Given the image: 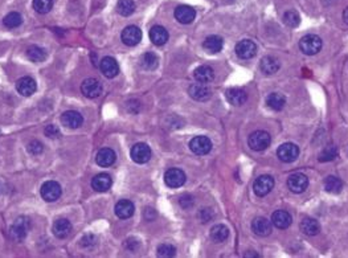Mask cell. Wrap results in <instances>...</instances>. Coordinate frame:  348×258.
I'll list each match as a JSON object with an SVG mask.
<instances>
[{
  "instance_id": "6da1fadb",
  "label": "cell",
  "mask_w": 348,
  "mask_h": 258,
  "mask_svg": "<svg viewBox=\"0 0 348 258\" xmlns=\"http://www.w3.org/2000/svg\"><path fill=\"white\" fill-rule=\"evenodd\" d=\"M31 228V221L28 217L25 216H20L15 220L11 228H9V236L12 240L17 242H21L27 236H28V230Z\"/></svg>"
},
{
  "instance_id": "7a4b0ae2",
  "label": "cell",
  "mask_w": 348,
  "mask_h": 258,
  "mask_svg": "<svg viewBox=\"0 0 348 258\" xmlns=\"http://www.w3.org/2000/svg\"><path fill=\"white\" fill-rule=\"evenodd\" d=\"M270 135L263 130H257L254 133H251L249 139H248V145L253 151H263L270 146Z\"/></svg>"
},
{
  "instance_id": "3957f363",
  "label": "cell",
  "mask_w": 348,
  "mask_h": 258,
  "mask_svg": "<svg viewBox=\"0 0 348 258\" xmlns=\"http://www.w3.org/2000/svg\"><path fill=\"white\" fill-rule=\"evenodd\" d=\"M299 48L304 54L314 56L322 49V39L316 35H307L300 39Z\"/></svg>"
},
{
  "instance_id": "277c9868",
  "label": "cell",
  "mask_w": 348,
  "mask_h": 258,
  "mask_svg": "<svg viewBox=\"0 0 348 258\" xmlns=\"http://www.w3.org/2000/svg\"><path fill=\"white\" fill-rule=\"evenodd\" d=\"M41 198L44 199L45 202L48 203H54L60 199L61 194H62V190H61V186L57 182H53V180H49V182H45L43 186H41Z\"/></svg>"
},
{
  "instance_id": "5b68a950",
  "label": "cell",
  "mask_w": 348,
  "mask_h": 258,
  "mask_svg": "<svg viewBox=\"0 0 348 258\" xmlns=\"http://www.w3.org/2000/svg\"><path fill=\"white\" fill-rule=\"evenodd\" d=\"M273 188H274V179L271 178L270 175H261L255 179L254 184H253L254 194L259 198H263L267 194H270Z\"/></svg>"
},
{
  "instance_id": "8992f818",
  "label": "cell",
  "mask_w": 348,
  "mask_h": 258,
  "mask_svg": "<svg viewBox=\"0 0 348 258\" xmlns=\"http://www.w3.org/2000/svg\"><path fill=\"white\" fill-rule=\"evenodd\" d=\"M277 156L284 163H293L299 156V149L294 143H284L277 150Z\"/></svg>"
},
{
  "instance_id": "52a82bcc",
  "label": "cell",
  "mask_w": 348,
  "mask_h": 258,
  "mask_svg": "<svg viewBox=\"0 0 348 258\" xmlns=\"http://www.w3.org/2000/svg\"><path fill=\"white\" fill-rule=\"evenodd\" d=\"M308 187V178L304 174L296 172L292 174L288 178V188L292 191L293 194H302L307 190Z\"/></svg>"
},
{
  "instance_id": "ba28073f",
  "label": "cell",
  "mask_w": 348,
  "mask_h": 258,
  "mask_svg": "<svg viewBox=\"0 0 348 258\" xmlns=\"http://www.w3.org/2000/svg\"><path fill=\"white\" fill-rule=\"evenodd\" d=\"M122 41L127 47H135L142 40V31L135 27V25H129L122 31Z\"/></svg>"
},
{
  "instance_id": "9c48e42d",
  "label": "cell",
  "mask_w": 348,
  "mask_h": 258,
  "mask_svg": "<svg viewBox=\"0 0 348 258\" xmlns=\"http://www.w3.org/2000/svg\"><path fill=\"white\" fill-rule=\"evenodd\" d=\"M131 159L138 164H145L151 159V149L146 143H137L131 149Z\"/></svg>"
},
{
  "instance_id": "30bf717a",
  "label": "cell",
  "mask_w": 348,
  "mask_h": 258,
  "mask_svg": "<svg viewBox=\"0 0 348 258\" xmlns=\"http://www.w3.org/2000/svg\"><path fill=\"white\" fill-rule=\"evenodd\" d=\"M82 94L88 98H97L102 93V84L97 78H86L81 85Z\"/></svg>"
},
{
  "instance_id": "8fae6325",
  "label": "cell",
  "mask_w": 348,
  "mask_h": 258,
  "mask_svg": "<svg viewBox=\"0 0 348 258\" xmlns=\"http://www.w3.org/2000/svg\"><path fill=\"white\" fill-rule=\"evenodd\" d=\"M236 54L243 58V60H249L257 54V45L251 40H243L236 45Z\"/></svg>"
},
{
  "instance_id": "7c38bea8",
  "label": "cell",
  "mask_w": 348,
  "mask_h": 258,
  "mask_svg": "<svg viewBox=\"0 0 348 258\" xmlns=\"http://www.w3.org/2000/svg\"><path fill=\"white\" fill-rule=\"evenodd\" d=\"M186 174L179 168L168 169L166 175H164V182H166L167 187H170V188H179V187H182L186 183Z\"/></svg>"
},
{
  "instance_id": "4fadbf2b",
  "label": "cell",
  "mask_w": 348,
  "mask_h": 258,
  "mask_svg": "<svg viewBox=\"0 0 348 258\" xmlns=\"http://www.w3.org/2000/svg\"><path fill=\"white\" fill-rule=\"evenodd\" d=\"M190 149L196 155H206L212 150V142L206 137H195L190 142Z\"/></svg>"
},
{
  "instance_id": "5bb4252c",
  "label": "cell",
  "mask_w": 348,
  "mask_h": 258,
  "mask_svg": "<svg viewBox=\"0 0 348 258\" xmlns=\"http://www.w3.org/2000/svg\"><path fill=\"white\" fill-rule=\"evenodd\" d=\"M188 93L194 100L196 101H206L209 100L212 96L211 89L206 86V84H202V82H198V84L191 85L190 89H188Z\"/></svg>"
},
{
  "instance_id": "9a60e30c",
  "label": "cell",
  "mask_w": 348,
  "mask_h": 258,
  "mask_svg": "<svg viewBox=\"0 0 348 258\" xmlns=\"http://www.w3.org/2000/svg\"><path fill=\"white\" fill-rule=\"evenodd\" d=\"M37 89L36 81L32 77H21L16 82V90L23 97H31Z\"/></svg>"
},
{
  "instance_id": "2e32d148",
  "label": "cell",
  "mask_w": 348,
  "mask_h": 258,
  "mask_svg": "<svg viewBox=\"0 0 348 258\" xmlns=\"http://www.w3.org/2000/svg\"><path fill=\"white\" fill-rule=\"evenodd\" d=\"M99 68H101L102 74L107 78H114L119 73V65L113 57H103L101 60V64H99Z\"/></svg>"
},
{
  "instance_id": "e0dca14e",
  "label": "cell",
  "mask_w": 348,
  "mask_h": 258,
  "mask_svg": "<svg viewBox=\"0 0 348 258\" xmlns=\"http://www.w3.org/2000/svg\"><path fill=\"white\" fill-rule=\"evenodd\" d=\"M61 123L68 129H78L84 123V118L78 111H65L61 115Z\"/></svg>"
},
{
  "instance_id": "ac0fdd59",
  "label": "cell",
  "mask_w": 348,
  "mask_h": 258,
  "mask_svg": "<svg viewBox=\"0 0 348 258\" xmlns=\"http://www.w3.org/2000/svg\"><path fill=\"white\" fill-rule=\"evenodd\" d=\"M195 17H196V12L190 5H179L178 8L175 9V19L182 24H191L195 20Z\"/></svg>"
},
{
  "instance_id": "d6986e66",
  "label": "cell",
  "mask_w": 348,
  "mask_h": 258,
  "mask_svg": "<svg viewBox=\"0 0 348 258\" xmlns=\"http://www.w3.org/2000/svg\"><path fill=\"white\" fill-rule=\"evenodd\" d=\"M251 229H253V232H254L257 236L266 237V236H269V234L271 233L273 224L265 217H257L251 222Z\"/></svg>"
},
{
  "instance_id": "ffe728a7",
  "label": "cell",
  "mask_w": 348,
  "mask_h": 258,
  "mask_svg": "<svg viewBox=\"0 0 348 258\" xmlns=\"http://www.w3.org/2000/svg\"><path fill=\"white\" fill-rule=\"evenodd\" d=\"M228 102L233 106H243L248 100V94L245 90L240 89V88H231L227 90L225 93Z\"/></svg>"
},
{
  "instance_id": "44dd1931",
  "label": "cell",
  "mask_w": 348,
  "mask_h": 258,
  "mask_svg": "<svg viewBox=\"0 0 348 258\" xmlns=\"http://www.w3.org/2000/svg\"><path fill=\"white\" fill-rule=\"evenodd\" d=\"M292 214L288 213L286 210H277L271 216V224L278 229H288L292 225Z\"/></svg>"
},
{
  "instance_id": "7402d4cb",
  "label": "cell",
  "mask_w": 348,
  "mask_h": 258,
  "mask_svg": "<svg viewBox=\"0 0 348 258\" xmlns=\"http://www.w3.org/2000/svg\"><path fill=\"white\" fill-rule=\"evenodd\" d=\"M111 184H113V179L110 178L109 174H98L92 180V187L97 192H106V191H109Z\"/></svg>"
},
{
  "instance_id": "603a6c76",
  "label": "cell",
  "mask_w": 348,
  "mask_h": 258,
  "mask_svg": "<svg viewBox=\"0 0 348 258\" xmlns=\"http://www.w3.org/2000/svg\"><path fill=\"white\" fill-rule=\"evenodd\" d=\"M194 77H195V80L198 81V82L209 84V82H212L213 78H215V72H213V69H212L211 66H208V65H201V66H199V68L195 69Z\"/></svg>"
},
{
  "instance_id": "cb8c5ba5",
  "label": "cell",
  "mask_w": 348,
  "mask_h": 258,
  "mask_svg": "<svg viewBox=\"0 0 348 258\" xmlns=\"http://www.w3.org/2000/svg\"><path fill=\"white\" fill-rule=\"evenodd\" d=\"M117 160V155L111 149H102L98 151L97 156H96V161L98 165L101 167H110L113 165Z\"/></svg>"
},
{
  "instance_id": "d4e9b609",
  "label": "cell",
  "mask_w": 348,
  "mask_h": 258,
  "mask_svg": "<svg viewBox=\"0 0 348 258\" xmlns=\"http://www.w3.org/2000/svg\"><path fill=\"white\" fill-rule=\"evenodd\" d=\"M72 232V224L66 218H58L53 224V234L57 238H66Z\"/></svg>"
},
{
  "instance_id": "484cf974",
  "label": "cell",
  "mask_w": 348,
  "mask_h": 258,
  "mask_svg": "<svg viewBox=\"0 0 348 258\" xmlns=\"http://www.w3.org/2000/svg\"><path fill=\"white\" fill-rule=\"evenodd\" d=\"M168 32H167V29L164 28V27H162V25H155V27H152V28L150 29V39L151 41L154 43L155 45H158V47H160V45H164L168 41Z\"/></svg>"
},
{
  "instance_id": "4316f807",
  "label": "cell",
  "mask_w": 348,
  "mask_h": 258,
  "mask_svg": "<svg viewBox=\"0 0 348 258\" xmlns=\"http://www.w3.org/2000/svg\"><path fill=\"white\" fill-rule=\"evenodd\" d=\"M135 212V206L130 200H121L117 203L115 206V214L122 220L130 218Z\"/></svg>"
},
{
  "instance_id": "83f0119b",
  "label": "cell",
  "mask_w": 348,
  "mask_h": 258,
  "mask_svg": "<svg viewBox=\"0 0 348 258\" xmlns=\"http://www.w3.org/2000/svg\"><path fill=\"white\" fill-rule=\"evenodd\" d=\"M202 47L206 52L209 53H219L224 47V40L217 35H211L208 36L202 43Z\"/></svg>"
},
{
  "instance_id": "f1b7e54d",
  "label": "cell",
  "mask_w": 348,
  "mask_h": 258,
  "mask_svg": "<svg viewBox=\"0 0 348 258\" xmlns=\"http://www.w3.org/2000/svg\"><path fill=\"white\" fill-rule=\"evenodd\" d=\"M280 61L271 56L263 57L262 60H261V64H259L261 70H262L265 74H267V76H271V74L278 72V70H280Z\"/></svg>"
},
{
  "instance_id": "f546056e",
  "label": "cell",
  "mask_w": 348,
  "mask_h": 258,
  "mask_svg": "<svg viewBox=\"0 0 348 258\" xmlns=\"http://www.w3.org/2000/svg\"><path fill=\"white\" fill-rule=\"evenodd\" d=\"M285 103H286V98L281 93H270L266 97V106L274 111H280L284 109Z\"/></svg>"
},
{
  "instance_id": "4dcf8cb0",
  "label": "cell",
  "mask_w": 348,
  "mask_h": 258,
  "mask_svg": "<svg viewBox=\"0 0 348 258\" xmlns=\"http://www.w3.org/2000/svg\"><path fill=\"white\" fill-rule=\"evenodd\" d=\"M300 230L307 236H316L319 233L320 225L314 218H303L300 222Z\"/></svg>"
},
{
  "instance_id": "1f68e13d",
  "label": "cell",
  "mask_w": 348,
  "mask_h": 258,
  "mask_svg": "<svg viewBox=\"0 0 348 258\" xmlns=\"http://www.w3.org/2000/svg\"><path fill=\"white\" fill-rule=\"evenodd\" d=\"M158 65L159 58L155 53L147 52L141 57V66L143 69H146V70H155V69L158 68Z\"/></svg>"
},
{
  "instance_id": "d6a6232c",
  "label": "cell",
  "mask_w": 348,
  "mask_h": 258,
  "mask_svg": "<svg viewBox=\"0 0 348 258\" xmlns=\"http://www.w3.org/2000/svg\"><path fill=\"white\" fill-rule=\"evenodd\" d=\"M27 56L32 62H43L47 58V52L39 45H31L27 49Z\"/></svg>"
},
{
  "instance_id": "836d02e7",
  "label": "cell",
  "mask_w": 348,
  "mask_h": 258,
  "mask_svg": "<svg viewBox=\"0 0 348 258\" xmlns=\"http://www.w3.org/2000/svg\"><path fill=\"white\" fill-rule=\"evenodd\" d=\"M229 237V229L223 224H217L211 229V238L215 242H224Z\"/></svg>"
},
{
  "instance_id": "e575fe53",
  "label": "cell",
  "mask_w": 348,
  "mask_h": 258,
  "mask_svg": "<svg viewBox=\"0 0 348 258\" xmlns=\"http://www.w3.org/2000/svg\"><path fill=\"white\" fill-rule=\"evenodd\" d=\"M324 188L330 194H340L343 190V183L340 182V179L335 178V176H328L324 179Z\"/></svg>"
},
{
  "instance_id": "d590c367",
  "label": "cell",
  "mask_w": 348,
  "mask_h": 258,
  "mask_svg": "<svg viewBox=\"0 0 348 258\" xmlns=\"http://www.w3.org/2000/svg\"><path fill=\"white\" fill-rule=\"evenodd\" d=\"M117 11L122 16H130L135 11L134 0H119L117 4Z\"/></svg>"
},
{
  "instance_id": "8d00e7d4",
  "label": "cell",
  "mask_w": 348,
  "mask_h": 258,
  "mask_svg": "<svg viewBox=\"0 0 348 258\" xmlns=\"http://www.w3.org/2000/svg\"><path fill=\"white\" fill-rule=\"evenodd\" d=\"M21 23H23V17H21V15L19 12H9L8 15L3 19V24L9 29L20 27Z\"/></svg>"
},
{
  "instance_id": "74e56055",
  "label": "cell",
  "mask_w": 348,
  "mask_h": 258,
  "mask_svg": "<svg viewBox=\"0 0 348 258\" xmlns=\"http://www.w3.org/2000/svg\"><path fill=\"white\" fill-rule=\"evenodd\" d=\"M53 7L52 0H33V8L37 13L40 15H45V13L50 12V9Z\"/></svg>"
},
{
  "instance_id": "f35d334b",
  "label": "cell",
  "mask_w": 348,
  "mask_h": 258,
  "mask_svg": "<svg viewBox=\"0 0 348 258\" xmlns=\"http://www.w3.org/2000/svg\"><path fill=\"white\" fill-rule=\"evenodd\" d=\"M175 254H176V248H175L174 245H171V244H162V245H159L158 248L159 257L170 258V257H174Z\"/></svg>"
},
{
  "instance_id": "ab89813d",
  "label": "cell",
  "mask_w": 348,
  "mask_h": 258,
  "mask_svg": "<svg viewBox=\"0 0 348 258\" xmlns=\"http://www.w3.org/2000/svg\"><path fill=\"white\" fill-rule=\"evenodd\" d=\"M284 21H285V24L288 25V27H292V28H294V27H297V25L299 24V21H300L299 15H298L296 11L290 9V11H288V12H285Z\"/></svg>"
},
{
  "instance_id": "60d3db41",
  "label": "cell",
  "mask_w": 348,
  "mask_h": 258,
  "mask_svg": "<svg viewBox=\"0 0 348 258\" xmlns=\"http://www.w3.org/2000/svg\"><path fill=\"white\" fill-rule=\"evenodd\" d=\"M338 155V151H336V147L334 146H330V147H326V149L320 153L319 155V160L320 161H330L334 160Z\"/></svg>"
},
{
  "instance_id": "b9f144b4",
  "label": "cell",
  "mask_w": 348,
  "mask_h": 258,
  "mask_svg": "<svg viewBox=\"0 0 348 258\" xmlns=\"http://www.w3.org/2000/svg\"><path fill=\"white\" fill-rule=\"evenodd\" d=\"M28 153L32 154V155H40L41 153H43V150H44V146H43V143L39 141H32L28 143Z\"/></svg>"
},
{
  "instance_id": "7bdbcfd3",
  "label": "cell",
  "mask_w": 348,
  "mask_h": 258,
  "mask_svg": "<svg viewBox=\"0 0 348 258\" xmlns=\"http://www.w3.org/2000/svg\"><path fill=\"white\" fill-rule=\"evenodd\" d=\"M96 241H97V237L94 234H85L80 240V246H82V248H90V246H93L96 244Z\"/></svg>"
},
{
  "instance_id": "ee69618b",
  "label": "cell",
  "mask_w": 348,
  "mask_h": 258,
  "mask_svg": "<svg viewBox=\"0 0 348 258\" xmlns=\"http://www.w3.org/2000/svg\"><path fill=\"white\" fill-rule=\"evenodd\" d=\"M194 196H191V195L188 194L183 195L182 198H180V200H179V204H180L184 209H190L191 206H194Z\"/></svg>"
},
{
  "instance_id": "f6af8a7d",
  "label": "cell",
  "mask_w": 348,
  "mask_h": 258,
  "mask_svg": "<svg viewBox=\"0 0 348 258\" xmlns=\"http://www.w3.org/2000/svg\"><path fill=\"white\" fill-rule=\"evenodd\" d=\"M45 135L48 138H58L60 137V130L57 129L54 125H48L44 130Z\"/></svg>"
},
{
  "instance_id": "bcb514c9",
  "label": "cell",
  "mask_w": 348,
  "mask_h": 258,
  "mask_svg": "<svg viewBox=\"0 0 348 258\" xmlns=\"http://www.w3.org/2000/svg\"><path fill=\"white\" fill-rule=\"evenodd\" d=\"M125 248L127 250H130V252H135L139 248V241H138L137 238H129L125 242Z\"/></svg>"
},
{
  "instance_id": "7dc6e473",
  "label": "cell",
  "mask_w": 348,
  "mask_h": 258,
  "mask_svg": "<svg viewBox=\"0 0 348 258\" xmlns=\"http://www.w3.org/2000/svg\"><path fill=\"white\" fill-rule=\"evenodd\" d=\"M212 216H213V213H212V210L209 209V208H204V209L200 210V213H199V217L201 218L202 222L209 221L212 218Z\"/></svg>"
},
{
  "instance_id": "c3c4849f",
  "label": "cell",
  "mask_w": 348,
  "mask_h": 258,
  "mask_svg": "<svg viewBox=\"0 0 348 258\" xmlns=\"http://www.w3.org/2000/svg\"><path fill=\"white\" fill-rule=\"evenodd\" d=\"M127 110H129L131 114H137L138 111H139V109H141V105H139V102L138 101H129L127 102Z\"/></svg>"
},
{
  "instance_id": "681fc988",
  "label": "cell",
  "mask_w": 348,
  "mask_h": 258,
  "mask_svg": "<svg viewBox=\"0 0 348 258\" xmlns=\"http://www.w3.org/2000/svg\"><path fill=\"white\" fill-rule=\"evenodd\" d=\"M343 20H344V23L348 25V7L346 9H344V12H343Z\"/></svg>"
}]
</instances>
